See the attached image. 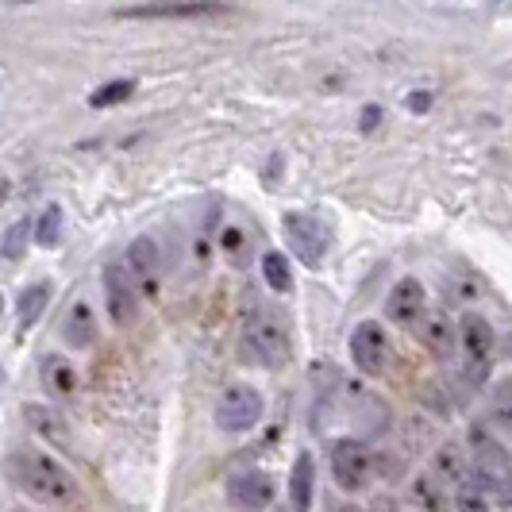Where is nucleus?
I'll return each instance as SVG.
<instances>
[{"label":"nucleus","instance_id":"8","mask_svg":"<svg viewBox=\"0 0 512 512\" xmlns=\"http://www.w3.org/2000/svg\"><path fill=\"white\" fill-rule=\"evenodd\" d=\"M228 505L235 512H262L274 505V478L266 470H239L228 478Z\"/></svg>","mask_w":512,"mask_h":512},{"label":"nucleus","instance_id":"4","mask_svg":"<svg viewBox=\"0 0 512 512\" xmlns=\"http://www.w3.org/2000/svg\"><path fill=\"white\" fill-rule=\"evenodd\" d=\"M459 339H462V382L470 389L489 378V359H493V328H489L486 316L478 312H466L459 324Z\"/></svg>","mask_w":512,"mask_h":512},{"label":"nucleus","instance_id":"25","mask_svg":"<svg viewBox=\"0 0 512 512\" xmlns=\"http://www.w3.org/2000/svg\"><path fill=\"white\" fill-rule=\"evenodd\" d=\"M131 89H135V81H108V85H101L93 97H89V104L93 108H108V104H120L131 97Z\"/></svg>","mask_w":512,"mask_h":512},{"label":"nucleus","instance_id":"11","mask_svg":"<svg viewBox=\"0 0 512 512\" xmlns=\"http://www.w3.org/2000/svg\"><path fill=\"white\" fill-rule=\"evenodd\" d=\"M424 312H428V293H424V285L416 282V278H401V282L389 289V297H385V316H389L397 328L416 324Z\"/></svg>","mask_w":512,"mask_h":512},{"label":"nucleus","instance_id":"20","mask_svg":"<svg viewBox=\"0 0 512 512\" xmlns=\"http://www.w3.org/2000/svg\"><path fill=\"white\" fill-rule=\"evenodd\" d=\"M47 301H51V285H47V282L27 285L24 293H20V301H16V316H20V324H24V328H31V324L43 316Z\"/></svg>","mask_w":512,"mask_h":512},{"label":"nucleus","instance_id":"21","mask_svg":"<svg viewBox=\"0 0 512 512\" xmlns=\"http://www.w3.org/2000/svg\"><path fill=\"white\" fill-rule=\"evenodd\" d=\"M24 416H27V424L43 439H51V443H62V439H66V420H62L58 412L43 409V405H27Z\"/></svg>","mask_w":512,"mask_h":512},{"label":"nucleus","instance_id":"16","mask_svg":"<svg viewBox=\"0 0 512 512\" xmlns=\"http://www.w3.org/2000/svg\"><path fill=\"white\" fill-rule=\"evenodd\" d=\"M120 16H139V20H158V16H174V20H189V16H212L220 12L216 4H124L116 8Z\"/></svg>","mask_w":512,"mask_h":512},{"label":"nucleus","instance_id":"2","mask_svg":"<svg viewBox=\"0 0 512 512\" xmlns=\"http://www.w3.org/2000/svg\"><path fill=\"white\" fill-rule=\"evenodd\" d=\"M474 451H470V466H474V486L489 497V505L512 509V451H505L493 436L482 428L470 436Z\"/></svg>","mask_w":512,"mask_h":512},{"label":"nucleus","instance_id":"27","mask_svg":"<svg viewBox=\"0 0 512 512\" xmlns=\"http://www.w3.org/2000/svg\"><path fill=\"white\" fill-rule=\"evenodd\" d=\"M24 243H27V220H20V224H12L8 235H4V258L24 255Z\"/></svg>","mask_w":512,"mask_h":512},{"label":"nucleus","instance_id":"30","mask_svg":"<svg viewBox=\"0 0 512 512\" xmlns=\"http://www.w3.org/2000/svg\"><path fill=\"white\" fill-rule=\"evenodd\" d=\"M378 116H382L378 108H370V112H362V128H374V124H378Z\"/></svg>","mask_w":512,"mask_h":512},{"label":"nucleus","instance_id":"19","mask_svg":"<svg viewBox=\"0 0 512 512\" xmlns=\"http://www.w3.org/2000/svg\"><path fill=\"white\" fill-rule=\"evenodd\" d=\"M489 424L512 436V378H501L489 389Z\"/></svg>","mask_w":512,"mask_h":512},{"label":"nucleus","instance_id":"26","mask_svg":"<svg viewBox=\"0 0 512 512\" xmlns=\"http://www.w3.org/2000/svg\"><path fill=\"white\" fill-rule=\"evenodd\" d=\"M455 512H489V497L470 482L455 493Z\"/></svg>","mask_w":512,"mask_h":512},{"label":"nucleus","instance_id":"12","mask_svg":"<svg viewBox=\"0 0 512 512\" xmlns=\"http://www.w3.org/2000/svg\"><path fill=\"white\" fill-rule=\"evenodd\" d=\"M420 343H424L436 359H451L462 339H459L455 320H451L447 312H428V316H424V324H420Z\"/></svg>","mask_w":512,"mask_h":512},{"label":"nucleus","instance_id":"18","mask_svg":"<svg viewBox=\"0 0 512 512\" xmlns=\"http://www.w3.org/2000/svg\"><path fill=\"white\" fill-rule=\"evenodd\" d=\"M447 493H455V489L443 486L436 474H420V478L412 482V501L428 512H447V505H451V497H447Z\"/></svg>","mask_w":512,"mask_h":512},{"label":"nucleus","instance_id":"23","mask_svg":"<svg viewBox=\"0 0 512 512\" xmlns=\"http://www.w3.org/2000/svg\"><path fill=\"white\" fill-rule=\"evenodd\" d=\"M43 382H47V389L51 393H70L74 389V370H70V362L66 359H47L43 362Z\"/></svg>","mask_w":512,"mask_h":512},{"label":"nucleus","instance_id":"6","mask_svg":"<svg viewBox=\"0 0 512 512\" xmlns=\"http://www.w3.org/2000/svg\"><path fill=\"white\" fill-rule=\"evenodd\" d=\"M262 393L255 385H228L224 397L216 401V424L220 432L239 436V432H251L258 420H262Z\"/></svg>","mask_w":512,"mask_h":512},{"label":"nucleus","instance_id":"5","mask_svg":"<svg viewBox=\"0 0 512 512\" xmlns=\"http://www.w3.org/2000/svg\"><path fill=\"white\" fill-rule=\"evenodd\" d=\"M282 228L285 239L293 243V251H297V258L305 266H320L324 262L328 247H332V228H328L324 216H316V212H289L282 220Z\"/></svg>","mask_w":512,"mask_h":512},{"label":"nucleus","instance_id":"28","mask_svg":"<svg viewBox=\"0 0 512 512\" xmlns=\"http://www.w3.org/2000/svg\"><path fill=\"white\" fill-rule=\"evenodd\" d=\"M243 243H247V239H243V235H239V231H235V228L224 231V251H228V255H235V251H239Z\"/></svg>","mask_w":512,"mask_h":512},{"label":"nucleus","instance_id":"31","mask_svg":"<svg viewBox=\"0 0 512 512\" xmlns=\"http://www.w3.org/2000/svg\"><path fill=\"white\" fill-rule=\"evenodd\" d=\"M343 512H355V509H343Z\"/></svg>","mask_w":512,"mask_h":512},{"label":"nucleus","instance_id":"15","mask_svg":"<svg viewBox=\"0 0 512 512\" xmlns=\"http://www.w3.org/2000/svg\"><path fill=\"white\" fill-rule=\"evenodd\" d=\"M124 266L131 270V278H135V282H143V285H151L154 289V278H158L162 258H158V243H154L151 235H139V239L131 243Z\"/></svg>","mask_w":512,"mask_h":512},{"label":"nucleus","instance_id":"1","mask_svg":"<svg viewBox=\"0 0 512 512\" xmlns=\"http://www.w3.org/2000/svg\"><path fill=\"white\" fill-rule=\"evenodd\" d=\"M12 482L24 489L31 501L51 505V509H62L77 497L74 474L43 451H16L12 455Z\"/></svg>","mask_w":512,"mask_h":512},{"label":"nucleus","instance_id":"10","mask_svg":"<svg viewBox=\"0 0 512 512\" xmlns=\"http://www.w3.org/2000/svg\"><path fill=\"white\" fill-rule=\"evenodd\" d=\"M351 359L370 378H378L385 370V362H389V335H385L378 320H362L359 328H355V335H351Z\"/></svg>","mask_w":512,"mask_h":512},{"label":"nucleus","instance_id":"3","mask_svg":"<svg viewBox=\"0 0 512 512\" xmlns=\"http://www.w3.org/2000/svg\"><path fill=\"white\" fill-rule=\"evenodd\" d=\"M243 359H251L255 366L278 370L289 362V328L282 316L274 312H258L247 320L243 328Z\"/></svg>","mask_w":512,"mask_h":512},{"label":"nucleus","instance_id":"17","mask_svg":"<svg viewBox=\"0 0 512 512\" xmlns=\"http://www.w3.org/2000/svg\"><path fill=\"white\" fill-rule=\"evenodd\" d=\"M312 489H316V462H312V455H301V459L293 462V474H289V501H293V509H312Z\"/></svg>","mask_w":512,"mask_h":512},{"label":"nucleus","instance_id":"24","mask_svg":"<svg viewBox=\"0 0 512 512\" xmlns=\"http://www.w3.org/2000/svg\"><path fill=\"white\" fill-rule=\"evenodd\" d=\"M58 235H62V208L58 205H51L43 216H39V228H35V243L39 247H58Z\"/></svg>","mask_w":512,"mask_h":512},{"label":"nucleus","instance_id":"7","mask_svg":"<svg viewBox=\"0 0 512 512\" xmlns=\"http://www.w3.org/2000/svg\"><path fill=\"white\" fill-rule=\"evenodd\" d=\"M332 478L339 489L347 493H359L370 486L374 478V455L366 451V443L359 439H339L332 447Z\"/></svg>","mask_w":512,"mask_h":512},{"label":"nucleus","instance_id":"13","mask_svg":"<svg viewBox=\"0 0 512 512\" xmlns=\"http://www.w3.org/2000/svg\"><path fill=\"white\" fill-rule=\"evenodd\" d=\"M62 343L70 351H89L97 343V320H93V308L85 301H74L62 316Z\"/></svg>","mask_w":512,"mask_h":512},{"label":"nucleus","instance_id":"22","mask_svg":"<svg viewBox=\"0 0 512 512\" xmlns=\"http://www.w3.org/2000/svg\"><path fill=\"white\" fill-rule=\"evenodd\" d=\"M262 278L274 293H289L293 289V274H289V258L282 251H266L262 255Z\"/></svg>","mask_w":512,"mask_h":512},{"label":"nucleus","instance_id":"9","mask_svg":"<svg viewBox=\"0 0 512 512\" xmlns=\"http://www.w3.org/2000/svg\"><path fill=\"white\" fill-rule=\"evenodd\" d=\"M104 293H108V316L120 328H131L139 320V289H135L128 266H108L104 270Z\"/></svg>","mask_w":512,"mask_h":512},{"label":"nucleus","instance_id":"29","mask_svg":"<svg viewBox=\"0 0 512 512\" xmlns=\"http://www.w3.org/2000/svg\"><path fill=\"white\" fill-rule=\"evenodd\" d=\"M409 108H412V112H424V108H432V97L416 93V97H409Z\"/></svg>","mask_w":512,"mask_h":512},{"label":"nucleus","instance_id":"14","mask_svg":"<svg viewBox=\"0 0 512 512\" xmlns=\"http://www.w3.org/2000/svg\"><path fill=\"white\" fill-rule=\"evenodd\" d=\"M432 466H436L432 474H436V478L443 482V486L455 489V493H459L462 486H470V478H474V466H470V455L462 451L459 443H443V447L436 451V462H432Z\"/></svg>","mask_w":512,"mask_h":512}]
</instances>
